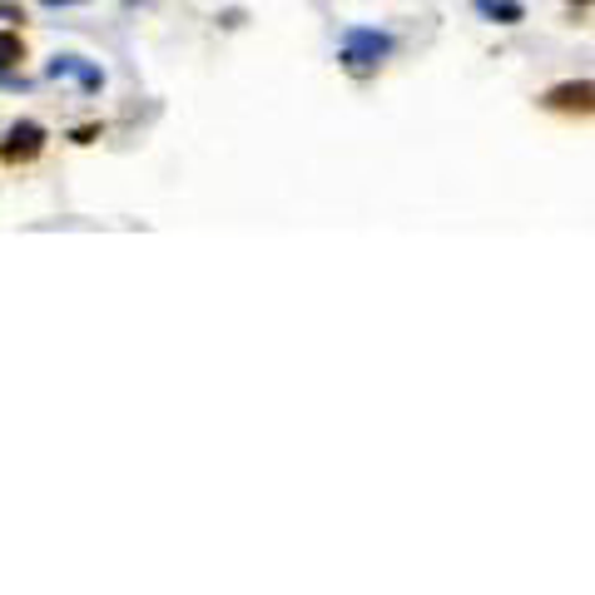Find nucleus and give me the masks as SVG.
Listing matches in <instances>:
<instances>
[{"instance_id":"f03ea898","label":"nucleus","mask_w":595,"mask_h":595,"mask_svg":"<svg viewBox=\"0 0 595 595\" xmlns=\"http://www.w3.org/2000/svg\"><path fill=\"white\" fill-rule=\"evenodd\" d=\"M45 125H35V119H20V125L6 129V139H0V159L6 164H35L40 154H45Z\"/></svg>"},{"instance_id":"20e7f679","label":"nucleus","mask_w":595,"mask_h":595,"mask_svg":"<svg viewBox=\"0 0 595 595\" xmlns=\"http://www.w3.org/2000/svg\"><path fill=\"white\" fill-rule=\"evenodd\" d=\"M541 105H545V109H561V115H591V105H595V85H591V79H565V85L545 89Z\"/></svg>"},{"instance_id":"7ed1b4c3","label":"nucleus","mask_w":595,"mask_h":595,"mask_svg":"<svg viewBox=\"0 0 595 595\" xmlns=\"http://www.w3.org/2000/svg\"><path fill=\"white\" fill-rule=\"evenodd\" d=\"M45 75L50 79H75L85 95H99V89H105V69H99L95 60H85V55H55L45 65Z\"/></svg>"},{"instance_id":"9d476101","label":"nucleus","mask_w":595,"mask_h":595,"mask_svg":"<svg viewBox=\"0 0 595 595\" xmlns=\"http://www.w3.org/2000/svg\"><path fill=\"white\" fill-rule=\"evenodd\" d=\"M125 6H149V0H125Z\"/></svg>"},{"instance_id":"39448f33","label":"nucleus","mask_w":595,"mask_h":595,"mask_svg":"<svg viewBox=\"0 0 595 595\" xmlns=\"http://www.w3.org/2000/svg\"><path fill=\"white\" fill-rule=\"evenodd\" d=\"M476 15L496 20V25H521L526 10H521V0H476Z\"/></svg>"},{"instance_id":"0eeeda50","label":"nucleus","mask_w":595,"mask_h":595,"mask_svg":"<svg viewBox=\"0 0 595 595\" xmlns=\"http://www.w3.org/2000/svg\"><path fill=\"white\" fill-rule=\"evenodd\" d=\"M95 139H99L95 125H79V129H75V144H95Z\"/></svg>"},{"instance_id":"423d86ee","label":"nucleus","mask_w":595,"mask_h":595,"mask_svg":"<svg viewBox=\"0 0 595 595\" xmlns=\"http://www.w3.org/2000/svg\"><path fill=\"white\" fill-rule=\"evenodd\" d=\"M20 60H25V40L15 30H0V75H10Z\"/></svg>"},{"instance_id":"f257e3e1","label":"nucleus","mask_w":595,"mask_h":595,"mask_svg":"<svg viewBox=\"0 0 595 595\" xmlns=\"http://www.w3.org/2000/svg\"><path fill=\"white\" fill-rule=\"evenodd\" d=\"M397 40L387 35V30H372V25H353L343 35V50H337V60H343L353 75H377L382 69V60L392 55Z\"/></svg>"},{"instance_id":"6e6552de","label":"nucleus","mask_w":595,"mask_h":595,"mask_svg":"<svg viewBox=\"0 0 595 595\" xmlns=\"http://www.w3.org/2000/svg\"><path fill=\"white\" fill-rule=\"evenodd\" d=\"M0 20H25V10L10 6V0H0Z\"/></svg>"},{"instance_id":"1a4fd4ad","label":"nucleus","mask_w":595,"mask_h":595,"mask_svg":"<svg viewBox=\"0 0 595 595\" xmlns=\"http://www.w3.org/2000/svg\"><path fill=\"white\" fill-rule=\"evenodd\" d=\"M50 10H60V6H85V0H45Z\"/></svg>"},{"instance_id":"9b49d317","label":"nucleus","mask_w":595,"mask_h":595,"mask_svg":"<svg viewBox=\"0 0 595 595\" xmlns=\"http://www.w3.org/2000/svg\"><path fill=\"white\" fill-rule=\"evenodd\" d=\"M581 6H585V0H581Z\"/></svg>"}]
</instances>
